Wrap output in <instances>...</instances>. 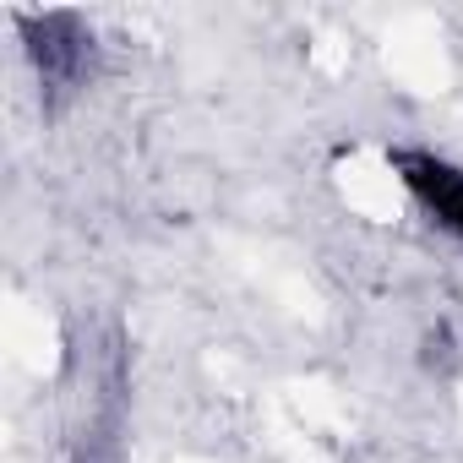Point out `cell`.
<instances>
[{
    "label": "cell",
    "mask_w": 463,
    "mask_h": 463,
    "mask_svg": "<svg viewBox=\"0 0 463 463\" xmlns=\"http://www.w3.org/2000/svg\"><path fill=\"white\" fill-rule=\"evenodd\" d=\"M387 180L409 202V213L430 229V235L452 241L463 251V158L430 142H387L382 153Z\"/></svg>",
    "instance_id": "cell-1"
},
{
    "label": "cell",
    "mask_w": 463,
    "mask_h": 463,
    "mask_svg": "<svg viewBox=\"0 0 463 463\" xmlns=\"http://www.w3.org/2000/svg\"><path fill=\"white\" fill-rule=\"evenodd\" d=\"M23 55L50 99H66L88 82L93 71V33L77 12H23L17 17Z\"/></svg>",
    "instance_id": "cell-2"
}]
</instances>
